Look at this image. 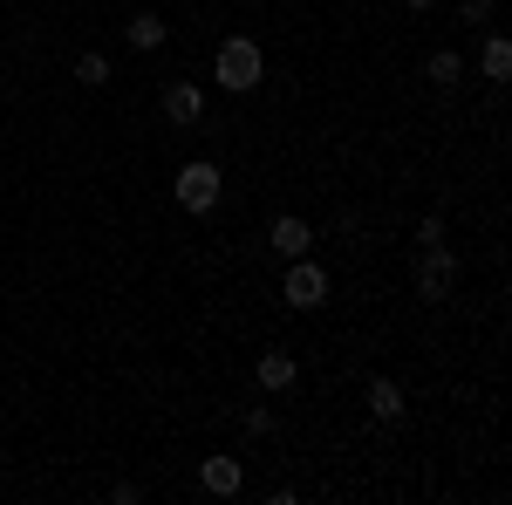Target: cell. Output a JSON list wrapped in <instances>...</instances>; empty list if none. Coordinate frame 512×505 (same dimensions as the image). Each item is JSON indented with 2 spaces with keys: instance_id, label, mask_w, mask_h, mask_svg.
Returning a JSON list of instances; mask_svg holds the SVG:
<instances>
[{
  "instance_id": "8",
  "label": "cell",
  "mask_w": 512,
  "mask_h": 505,
  "mask_svg": "<svg viewBox=\"0 0 512 505\" xmlns=\"http://www.w3.org/2000/svg\"><path fill=\"white\" fill-rule=\"evenodd\" d=\"M253 376H260V389H274V396H280V389H294L301 369H294V355H287V349H267L260 362H253Z\"/></svg>"
},
{
  "instance_id": "2",
  "label": "cell",
  "mask_w": 512,
  "mask_h": 505,
  "mask_svg": "<svg viewBox=\"0 0 512 505\" xmlns=\"http://www.w3.org/2000/svg\"><path fill=\"white\" fill-rule=\"evenodd\" d=\"M219 192H226V178H219V164H205V157L178 164V178H171V198H178L185 212H212Z\"/></svg>"
},
{
  "instance_id": "4",
  "label": "cell",
  "mask_w": 512,
  "mask_h": 505,
  "mask_svg": "<svg viewBox=\"0 0 512 505\" xmlns=\"http://www.w3.org/2000/svg\"><path fill=\"white\" fill-rule=\"evenodd\" d=\"M458 287V253L451 246H424V260H417V294L424 301H444Z\"/></svg>"
},
{
  "instance_id": "16",
  "label": "cell",
  "mask_w": 512,
  "mask_h": 505,
  "mask_svg": "<svg viewBox=\"0 0 512 505\" xmlns=\"http://www.w3.org/2000/svg\"><path fill=\"white\" fill-rule=\"evenodd\" d=\"M403 7H417V14H424V7H431V0H403Z\"/></svg>"
},
{
  "instance_id": "5",
  "label": "cell",
  "mask_w": 512,
  "mask_h": 505,
  "mask_svg": "<svg viewBox=\"0 0 512 505\" xmlns=\"http://www.w3.org/2000/svg\"><path fill=\"white\" fill-rule=\"evenodd\" d=\"M158 110H164V123H178V130H192V123L205 117V89H198V82H164Z\"/></svg>"
},
{
  "instance_id": "10",
  "label": "cell",
  "mask_w": 512,
  "mask_h": 505,
  "mask_svg": "<svg viewBox=\"0 0 512 505\" xmlns=\"http://www.w3.org/2000/svg\"><path fill=\"white\" fill-rule=\"evenodd\" d=\"M123 41H130L137 55H151V48H164V41H171V28H164L158 14H137V21H123Z\"/></svg>"
},
{
  "instance_id": "13",
  "label": "cell",
  "mask_w": 512,
  "mask_h": 505,
  "mask_svg": "<svg viewBox=\"0 0 512 505\" xmlns=\"http://www.w3.org/2000/svg\"><path fill=\"white\" fill-rule=\"evenodd\" d=\"M76 76L89 82V89H103V82H110V62H103V55H82V62H76Z\"/></svg>"
},
{
  "instance_id": "14",
  "label": "cell",
  "mask_w": 512,
  "mask_h": 505,
  "mask_svg": "<svg viewBox=\"0 0 512 505\" xmlns=\"http://www.w3.org/2000/svg\"><path fill=\"white\" fill-rule=\"evenodd\" d=\"M417 246H444V219H437V212L417 226Z\"/></svg>"
},
{
  "instance_id": "6",
  "label": "cell",
  "mask_w": 512,
  "mask_h": 505,
  "mask_svg": "<svg viewBox=\"0 0 512 505\" xmlns=\"http://www.w3.org/2000/svg\"><path fill=\"white\" fill-rule=\"evenodd\" d=\"M198 485H205L212 499H233L239 485H246V471H239V458H205V465H198Z\"/></svg>"
},
{
  "instance_id": "12",
  "label": "cell",
  "mask_w": 512,
  "mask_h": 505,
  "mask_svg": "<svg viewBox=\"0 0 512 505\" xmlns=\"http://www.w3.org/2000/svg\"><path fill=\"white\" fill-rule=\"evenodd\" d=\"M424 76H431L437 89H451V82H465V55H458V48H437L431 62H424Z\"/></svg>"
},
{
  "instance_id": "11",
  "label": "cell",
  "mask_w": 512,
  "mask_h": 505,
  "mask_svg": "<svg viewBox=\"0 0 512 505\" xmlns=\"http://www.w3.org/2000/svg\"><path fill=\"white\" fill-rule=\"evenodd\" d=\"M478 76H485V82H506L512 76V41L506 35H485V48H478Z\"/></svg>"
},
{
  "instance_id": "3",
  "label": "cell",
  "mask_w": 512,
  "mask_h": 505,
  "mask_svg": "<svg viewBox=\"0 0 512 505\" xmlns=\"http://www.w3.org/2000/svg\"><path fill=\"white\" fill-rule=\"evenodd\" d=\"M280 294H287V308L315 314V308H328V273L301 253V260H287V287H280Z\"/></svg>"
},
{
  "instance_id": "7",
  "label": "cell",
  "mask_w": 512,
  "mask_h": 505,
  "mask_svg": "<svg viewBox=\"0 0 512 505\" xmlns=\"http://www.w3.org/2000/svg\"><path fill=\"white\" fill-rule=\"evenodd\" d=\"M274 253H287V260H301V253H308V246H315V226H308V219H294V212H280L274 219Z\"/></svg>"
},
{
  "instance_id": "9",
  "label": "cell",
  "mask_w": 512,
  "mask_h": 505,
  "mask_svg": "<svg viewBox=\"0 0 512 505\" xmlns=\"http://www.w3.org/2000/svg\"><path fill=\"white\" fill-rule=\"evenodd\" d=\"M362 403H369V417H376V424H396V417H403V389H396L390 376H376V383L362 389Z\"/></svg>"
},
{
  "instance_id": "15",
  "label": "cell",
  "mask_w": 512,
  "mask_h": 505,
  "mask_svg": "<svg viewBox=\"0 0 512 505\" xmlns=\"http://www.w3.org/2000/svg\"><path fill=\"white\" fill-rule=\"evenodd\" d=\"M465 21H492V0H465Z\"/></svg>"
},
{
  "instance_id": "1",
  "label": "cell",
  "mask_w": 512,
  "mask_h": 505,
  "mask_svg": "<svg viewBox=\"0 0 512 505\" xmlns=\"http://www.w3.org/2000/svg\"><path fill=\"white\" fill-rule=\"evenodd\" d=\"M212 76H219V89H233V96H246L253 82L267 76V62H260L253 35H233V41H226V48H219V62H212Z\"/></svg>"
}]
</instances>
